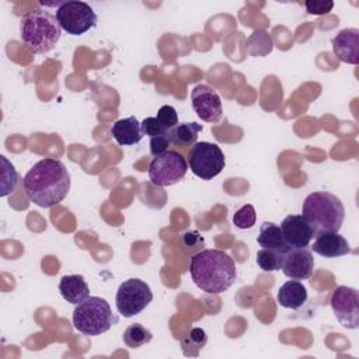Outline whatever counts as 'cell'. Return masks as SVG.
<instances>
[{
	"label": "cell",
	"mask_w": 359,
	"mask_h": 359,
	"mask_svg": "<svg viewBox=\"0 0 359 359\" xmlns=\"http://www.w3.org/2000/svg\"><path fill=\"white\" fill-rule=\"evenodd\" d=\"M257 243L262 248H269V250H276L280 252H287L290 248L286 244L280 226L272 223V222H264L259 227V233L257 237Z\"/></svg>",
	"instance_id": "19"
},
{
	"label": "cell",
	"mask_w": 359,
	"mask_h": 359,
	"mask_svg": "<svg viewBox=\"0 0 359 359\" xmlns=\"http://www.w3.org/2000/svg\"><path fill=\"white\" fill-rule=\"evenodd\" d=\"M282 272L296 280L309 279L313 275L314 269V258L311 251L307 248H290L283 254Z\"/></svg>",
	"instance_id": "13"
},
{
	"label": "cell",
	"mask_w": 359,
	"mask_h": 359,
	"mask_svg": "<svg viewBox=\"0 0 359 359\" xmlns=\"http://www.w3.org/2000/svg\"><path fill=\"white\" fill-rule=\"evenodd\" d=\"M332 50L335 56L349 65L359 63V29L344 28L332 38Z\"/></svg>",
	"instance_id": "14"
},
{
	"label": "cell",
	"mask_w": 359,
	"mask_h": 359,
	"mask_svg": "<svg viewBox=\"0 0 359 359\" xmlns=\"http://www.w3.org/2000/svg\"><path fill=\"white\" fill-rule=\"evenodd\" d=\"M59 292L70 304H79L90 296V289L83 275H65L59 282Z\"/></svg>",
	"instance_id": "17"
},
{
	"label": "cell",
	"mask_w": 359,
	"mask_h": 359,
	"mask_svg": "<svg viewBox=\"0 0 359 359\" xmlns=\"http://www.w3.org/2000/svg\"><path fill=\"white\" fill-rule=\"evenodd\" d=\"M153 338V334L150 330H147L146 327H143L142 324L139 323H133L130 325L126 327V330L123 331V335H122V339L125 342V345L128 348H140L146 344H149Z\"/></svg>",
	"instance_id": "22"
},
{
	"label": "cell",
	"mask_w": 359,
	"mask_h": 359,
	"mask_svg": "<svg viewBox=\"0 0 359 359\" xmlns=\"http://www.w3.org/2000/svg\"><path fill=\"white\" fill-rule=\"evenodd\" d=\"M311 250L324 258H337L352 251L349 243L338 231H323L316 234Z\"/></svg>",
	"instance_id": "15"
},
{
	"label": "cell",
	"mask_w": 359,
	"mask_h": 359,
	"mask_svg": "<svg viewBox=\"0 0 359 359\" xmlns=\"http://www.w3.org/2000/svg\"><path fill=\"white\" fill-rule=\"evenodd\" d=\"M187 163L196 177L209 181L222 172L226 158L216 143L196 142L188 151Z\"/></svg>",
	"instance_id": "6"
},
{
	"label": "cell",
	"mask_w": 359,
	"mask_h": 359,
	"mask_svg": "<svg viewBox=\"0 0 359 359\" xmlns=\"http://www.w3.org/2000/svg\"><path fill=\"white\" fill-rule=\"evenodd\" d=\"M331 309L338 323L349 330L359 325V292L345 285L338 286L331 294Z\"/></svg>",
	"instance_id": "10"
},
{
	"label": "cell",
	"mask_w": 359,
	"mask_h": 359,
	"mask_svg": "<svg viewBox=\"0 0 359 359\" xmlns=\"http://www.w3.org/2000/svg\"><path fill=\"white\" fill-rule=\"evenodd\" d=\"M72 321L79 332L93 337L109 331L118 318L112 314L111 306L105 299L88 296L76 304Z\"/></svg>",
	"instance_id": "5"
},
{
	"label": "cell",
	"mask_w": 359,
	"mask_h": 359,
	"mask_svg": "<svg viewBox=\"0 0 359 359\" xmlns=\"http://www.w3.org/2000/svg\"><path fill=\"white\" fill-rule=\"evenodd\" d=\"M140 126H142L143 135H147V136H150V137L157 136V135H161V133H165V132H170V130H165V129L163 128V125L160 123V121H158L156 116H147V118H144V119L140 122Z\"/></svg>",
	"instance_id": "29"
},
{
	"label": "cell",
	"mask_w": 359,
	"mask_h": 359,
	"mask_svg": "<svg viewBox=\"0 0 359 359\" xmlns=\"http://www.w3.org/2000/svg\"><path fill=\"white\" fill-rule=\"evenodd\" d=\"M187 171L188 163L185 157L175 150H168L151 160L149 165V180L156 187H171L180 182Z\"/></svg>",
	"instance_id": "9"
},
{
	"label": "cell",
	"mask_w": 359,
	"mask_h": 359,
	"mask_svg": "<svg viewBox=\"0 0 359 359\" xmlns=\"http://www.w3.org/2000/svg\"><path fill=\"white\" fill-rule=\"evenodd\" d=\"M202 130V125L196 122H184L178 123L174 129H171V140L172 144L178 147H189L196 143L198 133Z\"/></svg>",
	"instance_id": "20"
},
{
	"label": "cell",
	"mask_w": 359,
	"mask_h": 359,
	"mask_svg": "<svg viewBox=\"0 0 359 359\" xmlns=\"http://www.w3.org/2000/svg\"><path fill=\"white\" fill-rule=\"evenodd\" d=\"M189 273L194 283L209 294L226 292L236 280L234 259L222 250H202L189 262Z\"/></svg>",
	"instance_id": "2"
},
{
	"label": "cell",
	"mask_w": 359,
	"mask_h": 359,
	"mask_svg": "<svg viewBox=\"0 0 359 359\" xmlns=\"http://www.w3.org/2000/svg\"><path fill=\"white\" fill-rule=\"evenodd\" d=\"M22 187L32 203L41 208H52L67 196L70 175L60 160L42 158L24 175Z\"/></svg>",
	"instance_id": "1"
},
{
	"label": "cell",
	"mask_w": 359,
	"mask_h": 359,
	"mask_svg": "<svg viewBox=\"0 0 359 359\" xmlns=\"http://www.w3.org/2000/svg\"><path fill=\"white\" fill-rule=\"evenodd\" d=\"M280 230L289 248H306L316 233L303 215H289L282 220Z\"/></svg>",
	"instance_id": "12"
},
{
	"label": "cell",
	"mask_w": 359,
	"mask_h": 359,
	"mask_svg": "<svg viewBox=\"0 0 359 359\" xmlns=\"http://www.w3.org/2000/svg\"><path fill=\"white\" fill-rule=\"evenodd\" d=\"M302 215L316 234L339 231L345 219V208L337 195L327 191H317L306 196Z\"/></svg>",
	"instance_id": "4"
},
{
	"label": "cell",
	"mask_w": 359,
	"mask_h": 359,
	"mask_svg": "<svg viewBox=\"0 0 359 359\" xmlns=\"http://www.w3.org/2000/svg\"><path fill=\"white\" fill-rule=\"evenodd\" d=\"M1 163H3V180H1V196H6L11 192L15 191L17 184H18V175L13 164L8 163V160L1 156Z\"/></svg>",
	"instance_id": "24"
},
{
	"label": "cell",
	"mask_w": 359,
	"mask_h": 359,
	"mask_svg": "<svg viewBox=\"0 0 359 359\" xmlns=\"http://www.w3.org/2000/svg\"><path fill=\"white\" fill-rule=\"evenodd\" d=\"M278 303L290 310H299L307 300V289L296 279L285 282L278 290Z\"/></svg>",
	"instance_id": "18"
},
{
	"label": "cell",
	"mask_w": 359,
	"mask_h": 359,
	"mask_svg": "<svg viewBox=\"0 0 359 359\" xmlns=\"http://www.w3.org/2000/svg\"><path fill=\"white\" fill-rule=\"evenodd\" d=\"M172 144L171 140V130L150 137V153L153 157L161 156L168 151V147Z\"/></svg>",
	"instance_id": "26"
},
{
	"label": "cell",
	"mask_w": 359,
	"mask_h": 359,
	"mask_svg": "<svg viewBox=\"0 0 359 359\" xmlns=\"http://www.w3.org/2000/svg\"><path fill=\"white\" fill-rule=\"evenodd\" d=\"M208 335L202 328H192L187 335L181 338V348L185 356L196 358L199 351L206 345Z\"/></svg>",
	"instance_id": "21"
},
{
	"label": "cell",
	"mask_w": 359,
	"mask_h": 359,
	"mask_svg": "<svg viewBox=\"0 0 359 359\" xmlns=\"http://www.w3.org/2000/svg\"><path fill=\"white\" fill-rule=\"evenodd\" d=\"M56 20L60 28L69 35H83L97 24V14L93 7L84 1L67 0L56 10Z\"/></svg>",
	"instance_id": "7"
},
{
	"label": "cell",
	"mask_w": 359,
	"mask_h": 359,
	"mask_svg": "<svg viewBox=\"0 0 359 359\" xmlns=\"http://www.w3.org/2000/svg\"><path fill=\"white\" fill-rule=\"evenodd\" d=\"M111 135L121 146L136 144L143 137L140 122L135 116L118 119L115 123H112Z\"/></svg>",
	"instance_id": "16"
},
{
	"label": "cell",
	"mask_w": 359,
	"mask_h": 359,
	"mask_svg": "<svg viewBox=\"0 0 359 359\" xmlns=\"http://www.w3.org/2000/svg\"><path fill=\"white\" fill-rule=\"evenodd\" d=\"M257 220V213L252 205L247 203L244 206H241L233 216V223L237 229L245 230V229H251L255 224Z\"/></svg>",
	"instance_id": "25"
},
{
	"label": "cell",
	"mask_w": 359,
	"mask_h": 359,
	"mask_svg": "<svg viewBox=\"0 0 359 359\" xmlns=\"http://www.w3.org/2000/svg\"><path fill=\"white\" fill-rule=\"evenodd\" d=\"M304 7H306L307 14L324 15L332 10L334 1H331V0H307V1H304Z\"/></svg>",
	"instance_id": "28"
},
{
	"label": "cell",
	"mask_w": 359,
	"mask_h": 359,
	"mask_svg": "<svg viewBox=\"0 0 359 359\" xmlns=\"http://www.w3.org/2000/svg\"><path fill=\"white\" fill-rule=\"evenodd\" d=\"M283 262V252L269 248H261L257 251V264L265 272L280 271Z\"/></svg>",
	"instance_id": "23"
},
{
	"label": "cell",
	"mask_w": 359,
	"mask_h": 359,
	"mask_svg": "<svg viewBox=\"0 0 359 359\" xmlns=\"http://www.w3.org/2000/svg\"><path fill=\"white\" fill-rule=\"evenodd\" d=\"M191 102L192 108L196 112V115L210 123H216L220 121L223 115V107L222 100L216 90H213L208 84H198L194 87L191 93Z\"/></svg>",
	"instance_id": "11"
},
{
	"label": "cell",
	"mask_w": 359,
	"mask_h": 359,
	"mask_svg": "<svg viewBox=\"0 0 359 359\" xmlns=\"http://www.w3.org/2000/svg\"><path fill=\"white\" fill-rule=\"evenodd\" d=\"M153 300L150 286L137 278H130L122 282L116 290L115 304L123 317L129 318L143 311Z\"/></svg>",
	"instance_id": "8"
},
{
	"label": "cell",
	"mask_w": 359,
	"mask_h": 359,
	"mask_svg": "<svg viewBox=\"0 0 359 359\" xmlns=\"http://www.w3.org/2000/svg\"><path fill=\"white\" fill-rule=\"evenodd\" d=\"M160 123L163 125V128L165 130H171L174 129L177 125H178V115H177V111L174 107L171 105H163L158 112H157V116H156Z\"/></svg>",
	"instance_id": "27"
},
{
	"label": "cell",
	"mask_w": 359,
	"mask_h": 359,
	"mask_svg": "<svg viewBox=\"0 0 359 359\" xmlns=\"http://www.w3.org/2000/svg\"><path fill=\"white\" fill-rule=\"evenodd\" d=\"M62 28L46 10H31L20 20V36L22 43L35 55L48 53L60 39Z\"/></svg>",
	"instance_id": "3"
}]
</instances>
